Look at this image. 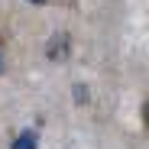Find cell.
<instances>
[{"label": "cell", "mask_w": 149, "mask_h": 149, "mask_svg": "<svg viewBox=\"0 0 149 149\" xmlns=\"http://www.w3.org/2000/svg\"><path fill=\"white\" fill-rule=\"evenodd\" d=\"M7 71V58H3V52H0V74Z\"/></svg>", "instance_id": "cell-4"}, {"label": "cell", "mask_w": 149, "mask_h": 149, "mask_svg": "<svg viewBox=\"0 0 149 149\" xmlns=\"http://www.w3.org/2000/svg\"><path fill=\"white\" fill-rule=\"evenodd\" d=\"M74 101H78V104H81V101H88V88H81V84H74Z\"/></svg>", "instance_id": "cell-3"}, {"label": "cell", "mask_w": 149, "mask_h": 149, "mask_svg": "<svg viewBox=\"0 0 149 149\" xmlns=\"http://www.w3.org/2000/svg\"><path fill=\"white\" fill-rule=\"evenodd\" d=\"M26 3H33V7H42V3H49V0H26Z\"/></svg>", "instance_id": "cell-5"}, {"label": "cell", "mask_w": 149, "mask_h": 149, "mask_svg": "<svg viewBox=\"0 0 149 149\" xmlns=\"http://www.w3.org/2000/svg\"><path fill=\"white\" fill-rule=\"evenodd\" d=\"M36 146H39L36 133H33V130H26V133H19V136L13 139V146H10V149H36Z\"/></svg>", "instance_id": "cell-2"}, {"label": "cell", "mask_w": 149, "mask_h": 149, "mask_svg": "<svg viewBox=\"0 0 149 149\" xmlns=\"http://www.w3.org/2000/svg\"><path fill=\"white\" fill-rule=\"evenodd\" d=\"M68 49H71L68 33H55L52 39H49V45H45V55L52 58V62H65L68 58Z\"/></svg>", "instance_id": "cell-1"}]
</instances>
